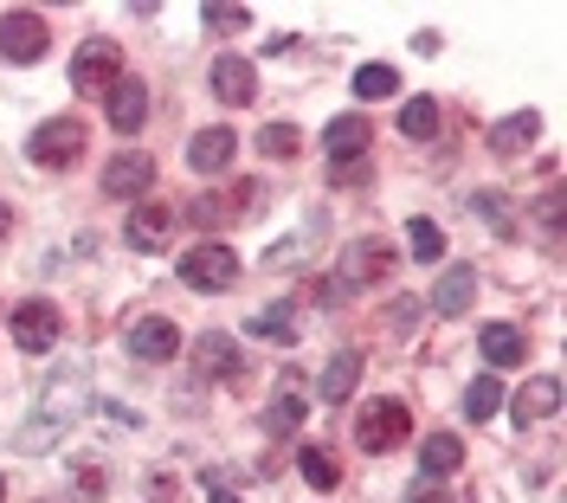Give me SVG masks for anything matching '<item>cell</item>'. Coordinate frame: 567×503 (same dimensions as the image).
I'll return each mask as SVG.
<instances>
[{"label": "cell", "mask_w": 567, "mask_h": 503, "mask_svg": "<svg viewBox=\"0 0 567 503\" xmlns=\"http://www.w3.org/2000/svg\"><path fill=\"white\" fill-rule=\"evenodd\" d=\"M477 349H484V361H491V368H516V361L529 356V336H523L516 324H484Z\"/></svg>", "instance_id": "18"}, {"label": "cell", "mask_w": 567, "mask_h": 503, "mask_svg": "<svg viewBox=\"0 0 567 503\" xmlns=\"http://www.w3.org/2000/svg\"><path fill=\"white\" fill-rule=\"evenodd\" d=\"M116 78H123V45H116V39H84L78 59H71V84H78L84 97H104Z\"/></svg>", "instance_id": "2"}, {"label": "cell", "mask_w": 567, "mask_h": 503, "mask_svg": "<svg viewBox=\"0 0 567 503\" xmlns=\"http://www.w3.org/2000/svg\"><path fill=\"white\" fill-rule=\"evenodd\" d=\"M200 20H207V33H246V27H251L246 7H207Z\"/></svg>", "instance_id": "31"}, {"label": "cell", "mask_w": 567, "mask_h": 503, "mask_svg": "<svg viewBox=\"0 0 567 503\" xmlns=\"http://www.w3.org/2000/svg\"><path fill=\"white\" fill-rule=\"evenodd\" d=\"M464 207H477V214L496 226V239H516V214L503 207V194H464Z\"/></svg>", "instance_id": "29"}, {"label": "cell", "mask_w": 567, "mask_h": 503, "mask_svg": "<svg viewBox=\"0 0 567 503\" xmlns=\"http://www.w3.org/2000/svg\"><path fill=\"white\" fill-rule=\"evenodd\" d=\"M368 143H374L368 116H336V123L322 130V148H329V162H354V155H368Z\"/></svg>", "instance_id": "16"}, {"label": "cell", "mask_w": 567, "mask_h": 503, "mask_svg": "<svg viewBox=\"0 0 567 503\" xmlns=\"http://www.w3.org/2000/svg\"><path fill=\"white\" fill-rule=\"evenodd\" d=\"M555 413H561V381L555 374H535L529 388L516 394V420L529 427V420H555Z\"/></svg>", "instance_id": "20"}, {"label": "cell", "mask_w": 567, "mask_h": 503, "mask_svg": "<svg viewBox=\"0 0 567 503\" xmlns=\"http://www.w3.org/2000/svg\"><path fill=\"white\" fill-rule=\"evenodd\" d=\"M27 155H33L39 168H71V162L84 155V123H78V116H52V123H39L33 143H27Z\"/></svg>", "instance_id": "5"}, {"label": "cell", "mask_w": 567, "mask_h": 503, "mask_svg": "<svg viewBox=\"0 0 567 503\" xmlns=\"http://www.w3.org/2000/svg\"><path fill=\"white\" fill-rule=\"evenodd\" d=\"M406 432H413L406 400H368L361 420H354V445H361V452H400Z\"/></svg>", "instance_id": "1"}, {"label": "cell", "mask_w": 567, "mask_h": 503, "mask_svg": "<svg viewBox=\"0 0 567 503\" xmlns=\"http://www.w3.org/2000/svg\"><path fill=\"white\" fill-rule=\"evenodd\" d=\"M535 136H542V116H535V110H523V116H503V123L491 130V148H496V155H523Z\"/></svg>", "instance_id": "21"}, {"label": "cell", "mask_w": 567, "mask_h": 503, "mask_svg": "<svg viewBox=\"0 0 567 503\" xmlns=\"http://www.w3.org/2000/svg\"><path fill=\"white\" fill-rule=\"evenodd\" d=\"M251 336L258 342H278V349H297V297H278L251 317Z\"/></svg>", "instance_id": "17"}, {"label": "cell", "mask_w": 567, "mask_h": 503, "mask_svg": "<svg viewBox=\"0 0 567 503\" xmlns=\"http://www.w3.org/2000/svg\"><path fill=\"white\" fill-rule=\"evenodd\" d=\"M535 214H542V226H548V246H561V187H548V194L535 201Z\"/></svg>", "instance_id": "33"}, {"label": "cell", "mask_w": 567, "mask_h": 503, "mask_svg": "<svg viewBox=\"0 0 567 503\" xmlns=\"http://www.w3.org/2000/svg\"><path fill=\"white\" fill-rule=\"evenodd\" d=\"M406 503H445V491H439V484H413V491H406Z\"/></svg>", "instance_id": "35"}, {"label": "cell", "mask_w": 567, "mask_h": 503, "mask_svg": "<svg viewBox=\"0 0 567 503\" xmlns=\"http://www.w3.org/2000/svg\"><path fill=\"white\" fill-rule=\"evenodd\" d=\"M297 471H303L317 491H336V484H342V465H336L322 445H303V452H297Z\"/></svg>", "instance_id": "27"}, {"label": "cell", "mask_w": 567, "mask_h": 503, "mask_svg": "<svg viewBox=\"0 0 567 503\" xmlns=\"http://www.w3.org/2000/svg\"><path fill=\"white\" fill-rule=\"evenodd\" d=\"M168 226H175V214L162 207V201H136V214H130V226H123V239L136 252H155L162 239H168Z\"/></svg>", "instance_id": "14"}, {"label": "cell", "mask_w": 567, "mask_h": 503, "mask_svg": "<svg viewBox=\"0 0 567 503\" xmlns=\"http://www.w3.org/2000/svg\"><path fill=\"white\" fill-rule=\"evenodd\" d=\"M496 407H503V381H496V374L471 381V394H464V413H471V420H491Z\"/></svg>", "instance_id": "30"}, {"label": "cell", "mask_w": 567, "mask_h": 503, "mask_svg": "<svg viewBox=\"0 0 567 503\" xmlns=\"http://www.w3.org/2000/svg\"><path fill=\"white\" fill-rule=\"evenodd\" d=\"M0 503H7V478H0Z\"/></svg>", "instance_id": "37"}, {"label": "cell", "mask_w": 567, "mask_h": 503, "mask_svg": "<svg viewBox=\"0 0 567 503\" xmlns=\"http://www.w3.org/2000/svg\"><path fill=\"white\" fill-rule=\"evenodd\" d=\"M194 361H200L207 381H239V374H246V356H239L233 336H219V329H207V336L194 342Z\"/></svg>", "instance_id": "11"}, {"label": "cell", "mask_w": 567, "mask_h": 503, "mask_svg": "<svg viewBox=\"0 0 567 503\" xmlns=\"http://www.w3.org/2000/svg\"><path fill=\"white\" fill-rule=\"evenodd\" d=\"M354 381H361V349H336V356H329V368H322V381H317V400L342 407V400L354 394Z\"/></svg>", "instance_id": "15"}, {"label": "cell", "mask_w": 567, "mask_h": 503, "mask_svg": "<svg viewBox=\"0 0 567 503\" xmlns=\"http://www.w3.org/2000/svg\"><path fill=\"white\" fill-rule=\"evenodd\" d=\"M303 413H310V400L297 394V381H284L278 407H271V413H265V432H278V439H290V432L303 427Z\"/></svg>", "instance_id": "23"}, {"label": "cell", "mask_w": 567, "mask_h": 503, "mask_svg": "<svg viewBox=\"0 0 567 503\" xmlns=\"http://www.w3.org/2000/svg\"><path fill=\"white\" fill-rule=\"evenodd\" d=\"M388 271H393V246L368 233V239H354V246L342 252V271H336L329 285H336V290H368V285H381Z\"/></svg>", "instance_id": "4"}, {"label": "cell", "mask_w": 567, "mask_h": 503, "mask_svg": "<svg viewBox=\"0 0 567 503\" xmlns=\"http://www.w3.org/2000/svg\"><path fill=\"white\" fill-rule=\"evenodd\" d=\"M45 20L39 13H7L0 20V59L7 65H33V59H45Z\"/></svg>", "instance_id": "7"}, {"label": "cell", "mask_w": 567, "mask_h": 503, "mask_svg": "<svg viewBox=\"0 0 567 503\" xmlns=\"http://www.w3.org/2000/svg\"><path fill=\"white\" fill-rule=\"evenodd\" d=\"M148 187H155V155H142V148H123V155H110L104 194H116V201H142Z\"/></svg>", "instance_id": "8"}, {"label": "cell", "mask_w": 567, "mask_h": 503, "mask_svg": "<svg viewBox=\"0 0 567 503\" xmlns=\"http://www.w3.org/2000/svg\"><path fill=\"white\" fill-rule=\"evenodd\" d=\"M471 297H477V271H471V265H452V271L439 278V290H432V310H439V317H464Z\"/></svg>", "instance_id": "19"}, {"label": "cell", "mask_w": 567, "mask_h": 503, "mask_svg": "<svg viewBox=\"0 0 567 503\" xmlns=\"http://www.w3.org/2000/svg\"><path fill=\"white\" fill-rule=\"evenodd\" d=\"M258 148H265L271 162H297V148H303V136H297L290 123H265V130H258Z\"/></svg>", "instance_id": "28"}, {"label": "cell", "mask_w": 567, "mask_h": 503, "mask_svg": "<svg viewBox=\"0 0 567 503\" xmlns=\"http://www.w3.org/2000/svg\"><path fill=\"white\" fill-rule=\"evenodd\" d=\"M458 465H464V445L452 439V432H432V439L420 445V471L425 478H452Z\"/></svg>", "instance_id": "22"}, {"label": "cell", "mask_w": 567, "mask_h": 503, "mask_svg": "<svg viewBox=\"0 0 567 503\" xmlns=\"http://www.w3.org/2000/svg\"><path fill=\"white\" fill-rule=\"evenodd\" d=\"M130 356L136 361H175L181 356V329L168 324V317H142V324L130 329Z\"/></svg>", "instance_id": "10"}, {"label": "cell", "mask_w": 567, "mask_h": 503, "mask_svg": "<svg viewBox=\"0 0 567 503\" xmlns=\"http://www.w3.org/2000/svg\"><path fill=\"white\" fill-rule=\"evenodd\" d=\"M400 136H413V143H432V136H439V104H432V97H413V104H400Z\"/></svg>", "instance_id": "24"}, {"label": "cell", "mask_w": 567, "mask_h": 503, "mask_svg": "<svg viewBox=\"0 0 567 503\" xmlns=\"http://www.w3.org/2000/svg\"><path fill=\"white\" fill-rule=\"evenodd\" d=\"M406 252H413L420 265H439V258H445V233H439V219H406Z\"/></svg>", "instance_id": "25"}, {"label": "cell", "mask_w": 567, "mask_h": 503, "mask_svg": "<svg viewBox=\"0 0 567 503\" xmlns=\"http://www.w3.org/2000/svg\"><path fill=\"white\" fill-rule=\"evenodd\" d=\"M207 497L213 503H239V497H233V484H226V478H213V471H207Z\"/></svg>", "instance_id": "34"}, {"label": "cell", "mask_w": 567, "mask_h": 503, "mask_svg": "<svg viewBox=\"0 0 567 503\" xmlns=\"http://www.w3.org/2000/svg\"><path fill=\"white\" fill-rule=\"evenodd\" d=\"M233 148H239L233 130H200V136L187 143V168H194V175H219V168H233Z\"/></svg>", "instance_id": "13"}, {"label": "cell", "mask_w": 567, "mask_h": 503, "mask_svg": "<svg viewBox=\"0 0 567 503\" xmlns=\"http://www.w3.org/2000/svg\"><path fill=\"white\" fill-rule=\"evenodd\" d=\"M393 91H400V72H393V65H361V72H354V97H361V104H381Z\"/></svg>", "instance_id": "26"}, {"label": "cell", "mask_w": 567, "mask_h": 503, "mask_svg": "<svg viewBox=\"0 0 567 503\" xmlns=\"http://www.w3.org/2000/svg\"><path fill=\"white\" fill-rule=\"evenodd\" d=\"M329 181H336V187H368V181H374V162H368V155L336 162V168H329Z\"/></svg>", "instance_id": "32"}, {"label": "cell", "mask_w": 567, "mask_h": 503, "mask_svg": "<svg viewBox=\"0 0 567 503\" xmlns=\"http://www.w3.org/2000/svg\"><path fill=\"white\" fill-rule=\"evenodd\" d=\"M7 226H13V214H7V201H0V246H7Z\"/></svg>", "instance_id": "36"}, {"label": "cell", "mask_w": 567, "mask_h": 503, "mask_svg": "<svg viewBox=\"0 0 567 503\" xmlns=\"http://www.w3.org/2000/svg\"><path fill=\"white\" fill-rule=\"evenodd\" d=\"M104 104H110V130L136 136L142 116H148V84H136V78H116V84L104 91Z\"/></svg>", "instance_id": "9"}, {"label": "cell", "mask_w": 567, "mask_h": 503, "mask_svg": "<svg viewBox=\"0 0 567 503\" xmlns=\"http://www.w3.org/2000/svg\"><path fill=\"white\" fill-rule=\"evenodd\" d=\"M233 278H239V258H233V246L200 239V246L181 252V285H194V290H226Z\"/></svg>", "instance_id": "3"}, {"label": "cell", "mask_w": 567, "mask_h": 503, "mask_svg": "<svg viewBox=\"0 0 567 503\" xmlns=\"http://www.w3.org/2000/svg\"><path fill=\"white\" fill-rule=\"evenodd\" d=\"M13 342H20L27 356H45V349H59V304H45V297H27V304L13 310Z\"/></svg>", "instance_id": "6"}, {"label": "cell", "mask_w": 567, "mask_h": 503, "mask_svg": "<svg viewBox=\"0 0 567 503\" xmlns=\"http://www.w3.org/2000/svg\"><path fill=\"white\" fill-rule=\"evenodd\" d=\"M207 84H213V97L219 104H251V91H258V72H251V59H213V72H207Z\"/></svg>", "instance_id": "12"}]
</instances>
